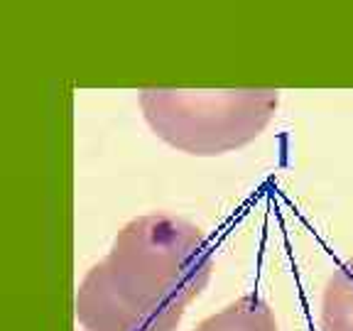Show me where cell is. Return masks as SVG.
Wrapping results in <instances>:
<instances>
[{"instance_id": "cell-3", "label": "cell", "mask_w": 353, "mask_h": 331, "mask_svg": "<svg viewBox=\"0 0 353 331\" xmlns=\"http://www.w3.org/2000/svg\"><path fill=\"white\" fill-rule=\"evenodd\" d=\"M194 331H280L277 319L268 302H263L255 294L236 299L219 309L216 314L199 321Z\"/></svg>"}, {"instance_id": "cell-1", "label": "cell", "mask_w": 353, "mask_h": 331, "mask_svg": "<svg viewBox=\"0 0 353 331\" xmlns=\"http://www.w3.org/2000/svg\"><path fill=\"white\" fill-rule=\"evenodd\" d=\"M211 270L214 253L201 228L172 214L138 216L83 275L77 319L86 331H176Z\"/></svg>"}, {"instance_id": "cell-2", "label": "cell", "mask_w": 353, "mask_h": 331, "mask_svg": "<svg viewBox=\"0 0 353 331\" xmlns=\"http://www.w3.org/2000/svg\"><path fill=\"white\" fill-rule=\"evenodd\" d=\"M140 108L160 140L196 157H214L253 143L272 121L277 88L184 91L143 88Z\"/></svg>"}, {"instance_id": "cell-4", "label": "cell", "mask_w": 353, "mask_h": 331, "mask_svg": "<svg viewBox=\"0 0 353 331\" xmlns=\"http://www.w3.org/2000/svg\"><path fill=\"white\" fill-rule=\"evenodd\" d=\"M321 331H353V258L334 270L321 297Z\"/></svg>"}]
</instances>
